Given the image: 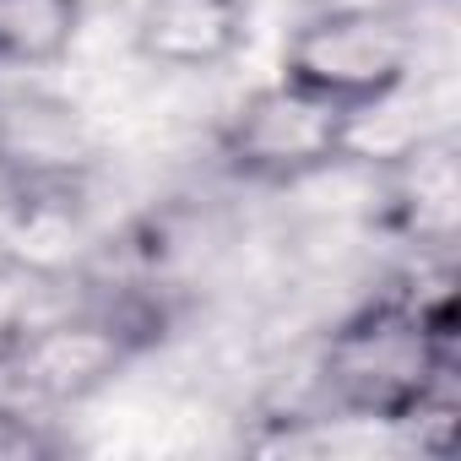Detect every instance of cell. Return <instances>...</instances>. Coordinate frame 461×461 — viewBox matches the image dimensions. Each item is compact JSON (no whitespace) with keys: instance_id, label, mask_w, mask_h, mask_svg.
I'll list each match as a JSON object with an SVG mask.
<instances>
[{"instance_id":"obj_3","label":"cell","mask_w":461,"mask_h":461,"mask_svg":"<svg viewBox=\"0 0 461 461\" xmlns=\"http://www.w3.org/2000/svg\"><path fill=\"white\" fill-rule=\"evenodd\" d=\"M353 120L358 114L277 77L234 109L217 136V158L250 185H304L353 158Z\"/></svg>"},{"instance_id":"obj_5","label":"cell","mask_w":461,"mask_h":461,"mask_svg":"<svg viewBox=\"0 0 461 461\" xmlns=\"http://www.w3.org/2000/svg\"><path fill=\"white\" fill-rule=\"evenodd\" d=\"M87 0H0V71H44L82 39Z\"/></svg>"},{"instance_id":"obj_4","label":"cell","mask_w":461,"mask_h":461,"mask_svg":"<svg viewBox=\"0 0 461 461\" xmlns=\"http://www.w3.org/2000/svg\"><path fill=\"white\" fill-rule=\"evenodd\" d=\"M250 39V0H141L136 50L163 71H212Z\"/></svg>"},{"instance_id":"obj_2","label":"cell","mask_w":461,"mask_h":461,"mask_svg":"<svg viewBox=\"0 0 461 461\" xmlns=\"http://www.w3.org/2000/svg\"><path fill=\"white\" fill-rule=\"evenodd\" d=\"M283 82L348 109H385L412 82V28L380 6H331L294 28L283 44Z\"/></svg>"},{"instance_id":"obj_1","label":"cell","mask_w":461,"mask_h":461,"mask_svg":"<svg viewBox=\"0 0 461 461\" xmlns=\"http://www.w3.org/2000/svg\"><path fill=\"white\" fill-rule=\"evenodd\" d=\"M321 385L331 407L369 423H429L456 412V310L450 294H380L348 315L326 353Z\"/></svg>"}]
</instances>
